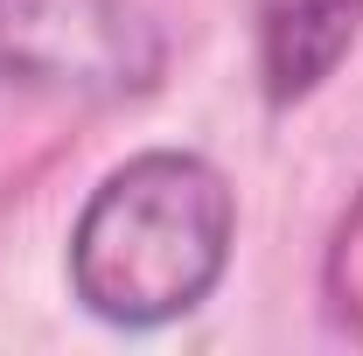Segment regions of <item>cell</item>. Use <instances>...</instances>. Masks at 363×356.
<instances>
[{"label":"cell","instance_id":"6da1fadb","mask_svg":"<svg viewBox=\"0 0 363 356\" xmlns=\"http://www.w3.org/2000/svg\"><path fill=\"white\" fill-rule=\"evenodd\" d=\"M238 196L217 161L154 147L91 189L70 230V294L105 328H168L230 266Z\"/></svg>","mask_w":363,"mask_h":356},{"label":"cell","instance_id":"7a4b0ae2","mask_svg":"<svg viewBox=\"0 0 363 356\" xmlns=\"http://www.w3.org/2000/svg\"><path fill=\"white\" fill-rule=\"evenodd\" d=\"M0 77L63 98H140L161 77V28L133 0H0Z\"/></svg>","mask_w":363,"mask_h":356},{"label":"cell","instance_id":"277c9868","mask_svg":"<svg viewBox=\"0 0 363 356\" xmlns=\"http://www.w3.org/2000/svg\"><path fill=\"white\" fill-rule=\"evenodd\" d=\"M321 308L350 343H363V189L335 217V238L321 252Z\"/></svg>","mask_w":363,"mask_h":356},{"label":"cell","instance_id":"3957f363","mask_svg":"<svg viewBox=\"0 0 363 356\" xmlns=\"http://www.w3.org/2000/svg\"><path fill=\"white\" fill-rule=\"evenodd\" d=\"M266 105L315 98L363 35V0H252Z\"/></svg>","mask_w":363,"mask_h":356}]
</instances>
